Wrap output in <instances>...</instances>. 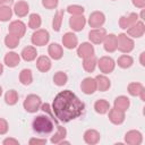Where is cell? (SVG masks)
<instances>
[{
  "instance_id": "6da1fadb",
  "label": "cell",
  "mask_w": 145,
  "mask_h": 145,
  "mask_svg": "<svg viewBox=\"0 0 145 145\" xmlns=\"http://www.w3.org/2000/svg\"><path fill=\"white\" fill-rule=\"evenodd\" d=\"M51 109L58 120L69 122L83 114L85 104L72 91L65 89L54 96Z\"/></svg>"
},
{
  "instance_id": "7a4b0ae2",
  "label": "cell",
  "mask_w": 145,
  "mask_h": 145,
  "mask_svg": "<svg viewBox=\"0 0 145 145\" xmlns=\"http://www.w3.org/2000/svg\"><path fill=\"white\" fill-rule=\"evenodd\" d=\"M41 109L44 112H46L49 116L40 114V116L35 117L34 120H33L32 127H33V130L35 133L41 134V135H46V134H50V133L53 131L54 125L57 126L58 125V121H57V119H54L52 109H51V106H50L49 103L42 104L41 105Z\"/></svg>"
},
{
  "instance_id": "3957f363",
  "label": "cell",
  "mask_w": 145,
  "mask_h": 145,
  "mask_svg": "<svg viewBox=\"0 0 145 145\" xmlns=\"http://www.w3.org/2000/svg\"><path fill=\"white\" fill-rule=\"evenodd\" d=\"M135 43L134 40L125 33H121L117 36V49L122 53H129L134 50Z\"/></svg>"
},
{
  "instance_id": "277c9868",
  "label": "cell",
  "mask_w": 145,
  "mask_h": 145,
  "mask_svg": "<svg viewBox=\"0 0 145 145\" xmlns=\"http://www.w3.org/2000/svg\"><path fill=\"white\" fill-rule=\"evenodd\" d=\"M41 105H42V100L36 94H28L25 97L24 103H23V106H24L25 111H27L29 113H34L37 110H40Z\"/></svg>"
},
{
  "instance_id": "5b68a950",
  "label": "cell",
  "mask_w": 145,
  "mask_h": 145,
  "mask_svg": "<svg viewBox=\"0 0 145 145\" xmlns=\"http://www.w3.org/2000/svg\"><path fill=\"white\" fill-rule=\"evenodd\" d=\"M49 40H50V34H49V32H48L46 29H41V28L35 29V32H34V33L32 34V36H31L32 43H33L34 45H36V46H43V45L48 44Z\"/></svg>"
},
{
  "instance_id": "8992f818",
  "label": "cell",
  "mask_w": 145,
  "mask_h": 145,
  "mask_svg": "<svg viewBox=\"0 0 145 145\" xmlns=\"http://www.w3.org/2000/svg\"><path fill=\"white\" fill-rule=\"evenodd\" d=\"M97 66H99V69L101 70V72L106 75L114 70L116 61L109 56H103L97 60Z\"/></svg>"
},
{
  "instance_id": "52a82bcc",
  "label": "cell",
  "mask_w": 145,
  "mask_h": 145,
  "mask_svg": "<svg viewBox=\"0 0 145 145\" xmlns=\"http://www.w3.org/2000/svg\"><path fill=\"white\" fill-rule=\"evenodd\" d=\"M8 33L12 34L15 36H18L19 39L23 37L26 33V25L22 20H14L8 26Z\"/></svg>"
},
{
  "instance_id": "ba28073f",
  "label": "cell",
  "mask_w": 145,
  "mask_h": 145,
  "mask_svg": "<svg viewBox=\"0 0 145 145\" xmlns=\"http://www.w3.org/2000/svg\"><path fill=\"white\" fill-rule=\"evenodd\" d=\"M105 23V15L102 11H93L91 12L89 17H88V25L93 28H99L102 27L103 24Z\"/></svg>"
},
{
  "instance_id": "9c48e42d",
  "label": "cell",
  "mask_w": 145,
  "mask_h": 145,
  "mask_svg": "<svg viewBox=\"0 0 145 145\" xmlns=\"http://www.w3.org/2000/svg\"><path fill=\"white\" fill-rule=\"evenodd\" d=\"M144 33H145V25L140 20H137L134 25H131L129 28H127L128 36H130L133 39H139L144 35Z\"/></svg>"
},
{
  "instance_id": "30bf717a",
  "label": "cell",
  "mask_w": 145,
  "mask_h": 145,
  "mask_svg": "<svg viewBox=\"0 0 145 145\" xmlns=\"http://www.w3.org/2000/svg\"><path fill=\"white\" fill-rule=\"evenodd\" d=\"M105 35H106V31L104 28H102V27L93 28L88 33V39L93 44H101L103 42Z\"/></svg>"
},
{
  "instance_id": "8fae6325",
  "label": "cell",
  "mask_w": 145,
  "mask_h": 145,
  "mask_svg": "<svg viewBox=\"0 0 145 145\" xmlns=\"http://www.w3.org/2000/svg\"><path fill=\"white\" fill-rule=\"evenodd\" d=\"M125 142L129 145H139L143 142V135L139 130H129L125 135Z\"/></svg>"
},
{
  "instance_id": "7c38bea8",
  "label": "cell",
  "mask_w": 145,
  "mask_h": 145,
  "mask_svg": "<svg viewBox=\"0 0 145 145\" xmlns=\"http://www.w3.org/2000/svg\"><path fill=\"white\" fill-rule=\"evenodd\" d=\"M80 88H82V92H83L84 94H87V95H91V94L95 93V91H97L95 78H92V77H86V78H84V79L82 80Z\"/></svg>"
},
{
  "instance_id": "4fadbf2b",
  "label": "cell",
  "mask_w": 145,
  "mask_h": 145,
  "mask_svg": "<svg viewBox=\"0 0 145 145\" xmlns=\"http://www.w3.org/2000/svg\"><path fill=\"white\" fill-rule=\"evenodd\" d=\"M109 112V120L113 123V125H121L125 119H126V114H125V111H121L117 108H110V110L108 111Z\"/></svg>"
},
{
  "instance_id": "5bb4252c",
  "label": "cell",
  "mask_w": 145,
  "mask_h": 145,
  "mask_svg": "<svg viewBox=\"0 0 145 145\" xmlns=\"http://www.w3.org/2000/svg\"><path fill=\"white\" fill-rule=\"evenodd\" d=\"M86 25V18L83 15H78V16H71L69 19V26L72 31L75 32H80L84 29Z\"/></svg>"
},
{
  "instance_id": "9a60e30c",
  "label": "cell",
  "mask_w": 145,
  "mask_h": 145,
  "mask_svg": "<svg viewBox=\"0 0 145 145\" xmlns=\"http://www.w3.org/2000/svg\"><path fill=\"white\" fill-rule=\"evenodd\" d=\"M102 43H103V48L106 52H109V53L114 52L117 50V35L113 33L106 34Z\"/></svg>"
},
{
  "instance_id": "2e32d148",
  "label": "cell",
  "mask_w": 145,
  "mask_h": 145,
  "mask_svg": "<svg viewBox=\"0 0 145 145\" xmlns=\"http://www.w3.org/2000/svg\"><path fill=\"white\" fill-rule=\"evenodd\" d=\"M94 53H95L94 46L88 42H83L77 48V56L79 58H82V59L91 57V56H94Z\"/></svg>"
},
{
  "instance_id": "e0dca14e",
  "label": "cell",
  "mask_w": 145,
  "mask_h": 145,
  "mask_svg": "<svg viewBox=\"0 0 145 145\" xmlns=\"http://www.w3.org/2000/svg\"><path fill=\"white\" fill-rule=\"evenodd\" d=\"M138 15L136 12H130L128 16H121L119 18V26L122 29H127L129 28L131 25H134L137 20H138Z\"/></svg>"
},
{
  "instance_id": "ac0fdd59",
  "label": "cell",
  "mask_w": 145,
  "mask_h": 145,
  "mask_svg": "<svg viewBox=\"0 0 145 145\" xmlns=\"http://www.w3.org/2000/svg\"><path fill=\"white\" fill-rule=\"evenodd\" d=\"M84 142L88 145H95L100 142L101 135L96 129H87L83 135Z\"/></svg>"
},
{
  "instance_id": "d6986e66",
  "label": "cell",
  "mask_w": 145,
  "mask_h": 145,
  "mask_svg": "<svg viewBox=\"0 0 145 145\" xmlns=\"http://www.w3.org/2000/svg\"><path fill=\"white\" fill-rule=\"evenodd\" d=\"M62 45L66 49H75L78 45V39L77 36L72 33V32H67L63 36H62Z\"/></svg>"
},
{
  "instance_id": "ffe728a7",
  "label": "cell",
  "mask_w": 145,
  "mask_h": 145,
  "mask_svg": "<svg viewBox=\"0 0 145 145\" xmlns=\"http://www.w3.org/2000/svg\"><path fill=\"white\" fill-rule=\"evenodd\" d=\"M48 53L51 59L53 60H60L63 56V49L58 43H51L48 46Z\"/></svg>"
},
{
  "instance_id": "44dd1931",
  "label": "cell",
  "mask_w": 145,
  "mask_h": 145,
  "mask_svg": "<svg viewBox=\"0 0 145 145\" xmlns=\"http://www.w3.org/2000/svg\"><path fill=\"white\" fill-rule=\"evenodd\" d=\"M12 11L15 12L16 16L18 17H25L27 16L28 11H29V6L26 1H18L14 5V8H12Z\"/></svg>"
},
{
  "instance_id": "7402d4cb",
  "label": "cell",
  "mask_w": 145,
  "mask_h": 145,
  "mask_svg": "<svg viewBox=\"0 0 145 145\" xmlns=\"http://www.w3.org/2000/svg\"><path fill=\"white\" fill-rule=\"evenodd\" d=\"M36 57H37V51H36V49H35L34 46H32V45L25 46V48L22 50V52H20V58H22L24 61H27V62L35 60Z\"/></svg>"
},
{
  "instance_id": "603a6c76",
  "label": "cell",
  "mask_w": 145,
  "mask_h": 145,
  "mask_svg": "<svg viewBox=\"0 0 145 145\" xmlns=\"http://www.w3.org/2000/svg\"><path fill=\"white\" fill-rule=\"evenodd\" d=\"M3 61H5L6 66H8L9 68H15L20 62V56L18 53L11 51V52L6 53V56L3 58Z\"/></svg>"
},
{
  "instance_id": "cb8c5ba5",
  "label": "cell",
  "mask_w": 145,
  "mask_h": 145,
  "mask_svg": "<svg viewBox=\"0 0 145 145\" xmlns=\"http://www.w3.org/2000/svg\"><path fill=\"white\" fill-rule=\"evenodd\" d=\"M95 82H96V88H97V91H100V92H105V91H108V89L110 88V86H111L110 79H109L104 74L97 75V76L95 77Z\"/></svg>"
},
{
  "instance_id": "d4e9b609",
  "label": "cell",
  "mask_w": 145,
  "mask_h": 145,
  "mask_svg": "<svg viewBox=\"0 0 145 145\" xmlns=\"http://www.w3.org/2000/svg\"><path fill=\"white\" fill-rule=\"evenodd\" d=\"M51 60L49 57L46 56H40L36 60V68L41 71V72H46L51 69Z\"/></svg>"
},
{
  "instance_id": "484cf974",
  "label": "cell",
  "mask_w": 145,
  "mask_h": 145,
  "mask_svg": "<svg viewBox=\"0 0 145 145\" xmlns=\"http://www.w3.org/2000/svg\"><path fill=\"white\" fill-rule=\"evenodd\" d=\"M129 105H130V100L125 96V95H120V96H117L114 99V102H113V106L121 110V111H127L129 109Z\"/></svg>"
},
{
  "instance_id": "4316f807",
  "label": "cell",
  "mask_w": 145,
  "mask_h": 145,
  "mask_svg": "<svg viewBox=\"0 0 145 145\" xmlns=\"http://www.w3.org/2000/svg\"><path fill=\"white\" fill-rule=\"evenodd\" d=\"M57 127V131L53 134V136L51 137V143L52 144H59L62 139H65L66 138V136H67V129L65 128V127H62L61 125H57L56 126Z\"/></svg>"
},
{
  "instance_id": "83f0119b",
  "label": "cell",
  "mask_w": 145,
  "mask_h": 145,
  "mask_svg": "<svg viewBox=\"0 0 145 145\" xmlns=\"http://www.w3.org/2000/svg\"><path fill=\"white\" fill-rule=\"evenodd\" d=\"M97 66V59L95 56H91L83 59V68L87 72H93Z\"/></svg>"
},
{
  "instance_id": "f1b7e54d",
  "label": "cell",
  "mask_w": 145,
  "mask_h": 145,
  "mask_svg": "<svg viewBox=\"0 0 145 145\" xmlns=\"http://www.w3.org/2000/svg\"><path fill=\"white\" fill-rule=\"evenodd\" d=\"M94 110L99 114H105L110 110V103L106 100H103V99L97 100L94 103Z\"/></svg>"
},
{
  "instance_id": "f546056e",
  "label": "cell",
  "mask_w": 145,
  "mask_h": 145,
  "mask_svg": "<svg viewBox=\"0 0 145 145\" xmlns=\"http://www.w3.org/2000/svg\"><path fill=\"white\" fill-rule=\"evenodd\" d=\"M19 82L27 86V85H31L32 82H33V74H32V70L31 69H23L20 72H19Z\"/></svg>"
},
{
  "instance_id": "4dcf8cb0",
  "label": "cell",
  "mask_w": 145,
  "mask_h": 145,
  "mask_svg": "<svg viewBox=\"0 0 145 145\" xmlns=\"http://www.w3.org/2000/svg\"><path fill=\"white\" fill-rule=\"evenodd\" d=\"M117 63H118V66H119L120 68L127 69V68H130V67L133 66L134 59H133V57L129 56V54H122V56H120V57L118 58Z\"/></svg>"
},
{
  "instance_id": "1f68e13d",
  "label": "cell",
  "mask_w": 145,
  "mask_h": 145,
  "mask_svg": "<svg viewBox=\"0 0 145 145\" xmlns=\"http://www.w3.org/2000/svg\"><path fill=\"white\" fill-rule=\"evenodd\" d=\"M63 15H65V10L60 9L56 12L53 19H52V28L56 32H59L61 28V24H62V19H63Z\"/></svg>"
},
{
  "instance_id": "d6a6232c",
  "label": "cell",
  "mask_w": 145,
  "mask_h": 145,
  "mask_svg": "<svg viewBox=\"0 0 145 145\" xmlns=\"http://www.w3.org/2000/svg\"><path fill=\"white\" fill-rule=\"evenodd\" d=\"M143 88H144L143 84H142V83H138V82L129 83V84H128V87H127L128 93H129L131 96H138Z\"/></svg>"
},
{
  "instance_id": "836d02e7",
  "label": "cell",
  "mask_w": 145,
  "mask_h": 145,
  "mask_svg": "<svg viewBox=\"0 0 145 145\" xmlns=\"http://www.w3.org/2000/svg\"><path fill=\"white\" fill-rule=\"evenodd\" d=\"M42 19L39 14H31L28 19V27L32 29H39L41 27Z\"/></svg>"
},
{
  "instance_id": "e575fe53",
  "label": "cell",
  "mask_w": 145,
  "mask_h": 145,
  "mask_svg": "<svg viewBox=\"0 0 145 145\" xmlns=\"http://www.w3.org/2000/svg\"><path fill=\"white\" fill-rule=\"evenodd\" d=\"M5 102L8 105H15L18 102V93L15 89H9L5 94Z\"/></svg>"
},
{
  "instance_id": "d590c367",
  "label": "cell",
  "mask_w": 145,
  "mask_h": 145,
  "mask_svg": "<svg viewBox=\"0 0 145 145\" xmlns=\"http://www.w3.org/2000/svg\"><path fill=\"white\" fill-rule=\"evenodd\" d=\"M19 40H20V39H19L18 36H15V35L8 33V34L6 35V37H5V44H6V46L9 48V49H15V48L18 46Z\"/></svg>"
},
{
  "instance_id": "8d00e7d4",
  "label": "cell",
  "mask_w": 145,
  "mask_h": 145,
  "mask_svg": "<svg viewBox=\"0 0 145 145\" xmlns=\"http://www.w3.org/2000/svg\"><path fill=\"white\" fill-rule=\"evenodd\" d=\"M53 82L57 86H63L68 82V76L65 71H57L53 76Z\"/></svg>"
},
{
  "instance_id": "74e56055",
  "label": "cell",
  "mask_w": 145,
  "mask_h": 145,
  "mask_svg": "<svg viewBox=\"0 0 145 145\" xmlns=\"http://www.w3.org/2000/svg\"><path fill=\"white\" fill-rule=\"evenodd\" d=\"M12 16V9L8 6H0V22H8Z\"/></svg>"
},
{
  "instance_id": "f35d334b",
  "label": "cell",
  "mask_w": 145,
  "mask_h": 145,
  "mask_svg": "<svg viewBox=\"0 0 145 145\" xmlns=\"http://www.w3.org/2000/svg\"><path fill=\"white\" fill-rule=\"evenodd\" d=\"M85 11L84 7L79 6V5H70L67 7V12L70 14L71 16H78V15H83Z\"/></svg>"
},
{
  "instance_id": "ab89813d",
  "label": "cell",
  "mask_w": 145,
  "mask_h": 145,
  "mask_svg": "<svg viewBox=\"0 0 145 145\" xmlns=\"http://www.w3.org/2000/svg\"><path fill=\"white\" fill-rule=\"evenodd\" d=\"M59 0H42V6L46 9H54L58 7Z\"/></svg>"
},
{
  "instance_id": "60d3db41",
  "label": "cell",
  "mask_w": 145,
  "mask_h": 145,
  "mask_svg": "<svg viewBox=\"0 0 145 145\" xmlns=\"http://www.w3.org/2000/svg\"><path fill=\"white\" fill-rule=\"evenodd\" d=\"M8 129H9L8 121L3 118H0V135H6L8 133Z\"/></svg>"
},
{
  "instance_id": "b9f144b4",
  "label": "cell",
  "mask_w": 145,
  "mask_h": 145,
  "mask_svg": "<svg viewBox=\"0 0 145 145\" xmlns=\"http://www.w3.org/2000/svg\"><path fill=\"white\" fill-rule=\"evenodd\" d=\"M28 144L29 145H44V144H46V139L45 138H35V137H33L28 140Z\"/></svg>"
},
{
  "instance_id": "7bdbcfd3",
  "label": "cell",
  "mask_w": 145,
  "mask_h": 145,
  "mask_svg": "<svg viewBox=\"0 0 145 145\" xmlns=\"http://www.w3.org/2000/svg\"><path fill=\"white\" fill-rule=\"evenodd\" d=\"M2 144H3V145H19V142H18L17 139H15V138L8 137V138L3 139Z\"/></svg>"
},
{
  "instance_id": "ee69618b",
  "label": "cell",
  "mask_w": 145,
  "mask_h": 145,
  "mask_svg": "<svg viewBox=\"0 0 145 145\" xmlns=\"http://www.w3.org/2000/svg\"><path fill=\"white\" fill-rule=\"evenodd\" d=\"M131 2H133V5H134L135 7H137V8L143 9V8L145 7V0H131Z\"/></svg>"
},
{
  "instance_id": "f6af8a7d",
  "label": "cell",
  "mask_w": 145,
  "mask_h": 145,
  "mask_svg": "<svg viewBox=\"0 0 145 145\" xmlns=\"http://www.w3.org/2000/svg\"><path fill=\"white\" fill-rule=\"evenodd\" d=\"M14 3V0H0V6H8L10 7Z\"/></svg>"
},
{
  "instance_id": "bcb514c9",
  "label": "cell",
  "mask_w": 145,
  "mask_h": 145,
  "mask_svg": "<svg viewBox=\"0 0 145 145\" xmlns=\"http://www.w3.org/2000/svg\"><path fill=\"white\" fill-rule=\"evenodd\" d=\"M144 58H145V52H142V53H140V57H139V62H140V65H142L143 67L145 66V59H144Z\"/></svg>"
},
{
  "instance_id": "7dc6e473",
  "label": "cell",
  "mask_w": 145,
  "mask_h": 145,
  "mask_svg": "<svg viewBox=\"0 0 145 145\" xmlns=\"http://www.w3.org/2000/svg\"><path fill=\"white\" fill-rule=\"evenodd\" d=\"M139 97H140V100L142 101H145V88H143L142 89V92L139 93V95H138Z\"/></svg>"
},
{
  "instance_id": "c3c4849f",
  "label": "cell",
  "mask_w": 145,
  "mask_h": 145,
  "mask_svg": "<svg viewBox=\"0 0 145 145\" xmlns=\"http://www.w3.org/2000/svg\"><path fill=\"white\" fill-rule=\"evenodd\" d=\"M2 72H3V65L0 63V76L2 75Z\"/></svg>"
},
{
  "instance_id": "681fc988",
  "label": "cell",
  "mask_w": 145,
  "mask_h": 145,
  "mask_svg": "<svg viewBox=\"0 0 145 145\" xmlns=\"http://www.w3.org/2000/svg\"><path fill=\"white\" fill-rule=\"evenodd\" d=\"M1 95H2V87L0 86V96H1Z\"/></svg>"
},
{
  "instance_id": "f907efd6",
  "label": "cell",
  "mask_w": 145,
  "mask_h": 145,
  "mask_svg": "<svg viewBox=\"0 0 145 145\" xmlns=\"http://www.w3.org/2000/svg\"><path fill=\"white\" fill-rule=\"evenodd\" d=\"M112 1H114V0H112Z\"/></svg>"
}]
</instances>
